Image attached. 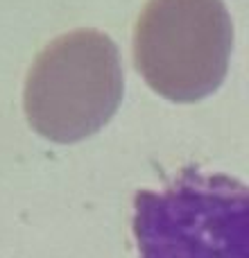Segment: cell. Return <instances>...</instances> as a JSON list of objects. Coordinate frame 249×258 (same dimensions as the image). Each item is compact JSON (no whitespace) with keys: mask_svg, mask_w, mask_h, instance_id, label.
Listing matches in <instances>:
<instances>
[{"mask_svg":"<svg viewBox=\"0 0 249 258\" xmlns=\"http://www.w3.org/2000/svg\"><path fill=\"white\" fill-rule=\"evenodd\" d=\"M122 93L118 45L98 30H75L54 39L32 63L23 109L43 138L77 143L111 120Z\"/></svg>","mask_w":249,"mask_h":258,"instance_id":"obj_1","label":"cell"},{"mask_svg":"<svg viewBox=\"0 0 249 258\" xmlns=\"http://www.w3.org/2000/svg\"><path fill=\"white\" fill-rule=\"evenodd\" d=\"M138 258H249L247 186L222 174L183 172L134 200Z\"/></svg>","mask_w":249,"mask_h":258,"instance_id":"obj_2","label":"cell"},{"mask_svg":"<svg viewBox=\"0 0 249 258\" xmlns=\"http://www.w3.org/2000/svg\"><path fill=\"white\" fill-rule=\"evenodd\" d=\"M233 23L222 0H150L134 30V63L152 91L197 102L224 82Z\"/></svg>","mask_w":249,"mask_h":258,"instance_id":"obj_3","label":"cell"}]
</instances>
